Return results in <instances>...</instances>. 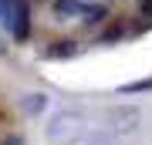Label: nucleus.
I'll return each mask as SVG.
<instances>
[{
  "label": "nucleus",
  "mask_w": 152,
  "mask_h": 145,
  "mask_svg": "<svg viewBox=\"0 0 152 145\" xmlns=\"http://www.w3.org/2000/svg\"><path fill=\"white\" fill-rule=\"evenodd\" d=\"M85 135V115L78 108H61L48 122V142L51 145H78Z\"/></svg>",
  "instance_id": "1"
},
{
  "label": "nucleus",
  "mask_w": 152,
  "mask_h": 145,
  "mask_svg": "<svg viewBox=\"0 0 152 145\" xmlns=\"http://www.w3.org/2000/svg\"><path fill=\"white\" fill-rule=\"evenodd\" d=\"M4 24H7V31H10L17 41H24L27 31H31V10H27V4H24V0H7Z\"/></svg>",
  "instance_id": "2"
},
{
  "label": "nucleus",
  "mask_w": 152,
  "mask_h": 145,
  "mask_svg": "<svg viewBox=\"0 0 152 145\" xmlns=\"http://www.w3.org/2000/svg\"><path fill=\"white\" fill-rule=\"evenodd\" d=\"M135 122H139V111H135V108L115 111V128H118V132H132V128H135Z\"/></svg>",
  "instance_id": "3"
},
{
  "label": "nucleus",
  "mask_w": 152,
  "mask_h": 145,
  "mask_svg": "<svg viewBox=\"0 0 152 145\" xmlns=\"http://www.w3.org/2000/svg\"><path fill=\"white\" fill-rule=\"evenodd\" d=\"M44 108H48V95H27L24 98V111L27 115H41Z\"/></svg>",
  "instance_id": "4"
},
{
  "label": "nucleus",
  "mask_w": 152,
  "mask_h": 145,
  "mask_svg": "<svg viewBox=\"0 0 152 145\" xmlns=\"http://www.w3.org/2000/svg\"><path fill=\"white\" fill-rule=\"evenodd\" d=\"M88 145H115V138H112V135H105V132H95L91 138H88Z\"/></svg>",
  "instance_id": "5"
},
{
  "label": "nucleus",
  "mask_w": 152,
  "mask_h": 145,
  "mask_svg": "<svg viewBox=\"0 0 152 145\" xmlns=\"http://www.w3.org/2000/svg\"><path fill=\"white\" fill-rule=\"evenodd\" d=\"M51 54L54 58H64V54H75V47H71V41H61V47H54Z\"/></svg>",
  "instance_id": "6"
},
{
  "label": "nucleus",
  "mask_w": 152,
  "mask_h": 145,
  "mask_svg": "<svg viewBox=\"0 0 152 145\" xmlns=\"http://www.w3.org/2000/svg\"><path fill=\"white\" fill-rule=\"evenodd\" d=\"M145 88H152V78L149 81H135V85H129L125 91H145Z\"/></svg>",
  "instance_id": "7"
},
{
  "label": "nucleus",
  "mask_w": 152,
  "mask_h": 145,
  "mask_svg": "<svg viewBox=\"0 0 152 145\" xmlns=\"http://www.w3.org/2000/svg\"><path fill=\"white\" fill-rule=\"evenodd\" d=\"M142 14H145V17H152V0H145V4H142Z\"/></svg>",
  "instance_id": "8"
},
{
  "label": "nucleus",
  "mask_w": 152,
  "mask_h": 145,
  "mask_svg": "<svg viewBox=\"0 0 152 145\" xmlns=\"http://www.w3.org/2000/svg\"><path fill=\"white\" fill-rule=\"evenodd\" d=\"M4 145H24V142H20V138H7Z\"/></svg>",
  "instance_id": "9"
},
{
  "label": "nucleus",
  "mask_w": 152,
  "mask_h": 145,
  "mask_svg": "<svg viewBox=\"0 0 152 145\" xmlns=\"http://www.w3.org/2000/svg\"><path fill=\"white\" fill-rule=\"evenodd\" d=\"M4 7H7V0H0V20H4Z\"/></svg>",
  "instance_id": "10"
}]
</instances>
